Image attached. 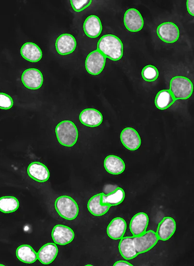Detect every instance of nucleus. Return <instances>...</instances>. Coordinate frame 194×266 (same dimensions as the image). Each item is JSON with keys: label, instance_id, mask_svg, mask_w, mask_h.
I'll return each instance as SVG.
<instances>
[{"label": "nucleus", "instance_id": "412c9836", "mask_svg": "<svg viewBox=\"0 0 194 266\" xmlns=\"http://www.w3.org/2000/svg\"><path fill=\"white\" fill-rule=\"evenodd\" d=\"M133 236H123L119 242V251L122 257L125 260L132 259L139 254L133 244Z\"/></svg>", "mask_w": 194, "mask_h": 266}, {"label": "nucleus", "instance_id": "f03ea898", "mask_svg": "<svg viewBox=\"0 0 194 266\" xmlns=\"http://www.w3.org/2000/svg\"><path fill=\"white\" fill-rule=\"evenodd\" d=\"M55 133L59 143L64 146H74L78 138V131L75 124L70 120H63L55 128Z\"/></svg>", "mask_w": 194, "mask_h": 266}, {"label": "nucleus", "instance_id": "423d86ee", "mask_svg": "<svg viewBox=\"0 0 194 266\" xmlns=\"http://www.w3.org/2000/svg\"><path fill=\"white\" fill-rule=\"evenodd\" d=\"M106 58L97 49L91 52L87 55L85 62L87 72L94 75L99 74L105 67Z\"/></svg>", "mask_w": 194, "mask_h": 266}, {"label": "nucleus", "instance_id": "f8f14e48", "mask_svg": "<svg viewBox=\"0 0 194 266\" xmlns=\"http://www.w3.org/2000/svg\"><path fill=\"white\" fill-rule=\"evenodd\" d=\"M77 42L74 37L68 33L60 35L57 38L55 47L57 52L61 55H66L72 53L75 50Z\"/></svg>", "mask_w": 194, "mask_h": 266}, {"label": "nucleus", "instance_id": "b1692460", "mask_svg": "<svg viewBox=\"0 0 194 266\" xmlns=\"http://www.w3.org/2000/svg\"><path fill=\"white\" fill-rule=\"evenodd\" d=\"M101 193H97L91 197L87 203L88 210L93 215L95 216L104 215L111 207L109 205L101 204Z\"/></svg>", "mask_w": 194, "mask_h": 266}, {"label": "nucleus", "instance_id": "20e7f679", "mask_svg": "<svg viewBox=\"0 0 194 266\" xmlns=\"http://www.w3.org/2000/svg\"><path fill=\"white\" fill-rule=\"evenodd\" d=\"M54 207L59 216L67 220L75 219L79 213L77 202L68 195L58 197L55 201Z\"/></svg>", "mask_w": 194, "mask_h": 266}, {"label": "nucleus", "instance_id": "473e14b6", "mask_svg": "<svg viewBox=\"0 0 194 266\" xmlns=\"http://www.w3.org/2000/svg\"><path fill=\"white\" fill-rule=\"evenodd\" d=\"M0 266H4V265H2V264H0Z\"/></svg>", "mask_w": 194, "mask_h": 266}, {"label": "nucleus", "instance_id": "ddd939ff", "mask_svg": "<svg viewBox=\"0 0 194 266\" xmlns=\"http://www.w3.org/2000/svg\"><path fill=\"white\" fill-rule=\"evenodd\" d=\"M176 230V223L171 217H165L159 223L156 234L159 240L166 241L174 235Z\"/></svg>", "mask_w": 194, "mask_h": 266}, {"label": "nucleus", "instance_id": "7c9ffc66", "mask_svg": "<svg viewBox=\"0 0 194 266\" xmlns=\"http://www.w3.org/2000/svg\"><path fill=\"white\" fill-rule=\"evenodd\" d=\"M194 0H187L186 2V6L188 13L191 15L192 16H194Z\"/></svg>", "mask_w": 194, "mask_h": 266}, {"label": "nucleus", "instance_id": "7ed1b4c3", "mask_svg": "<svg viewBox=\"0 0 194 266\" xmlns=\"http://www.w3.org/2000/svg\"><path fill=\"white\" fill-rule=\"evenodd\" d=\"M175 100H185L190 97L193 90V85L188 78L182 76H176L170 81V89Z\"/></svg>", "mask_w": 194, "mask_h": 266}, {"label": "nucleus", "instance_id": "cd10ccee", "mask_svg": "<svg viewBox=\"0 0 194 266\" xmlns=\"http://www.w3.org/2000/svg\"><path fill=\"white\" fill-rule=\"evenodd\" d=\"M141 74L143 78L146 81L153 82L158 77L159 72L155 66L147 65L142 69Z\"/></svg>", "mask_w": 194, "mask_h": 266}, {"label": "nucleus", "instance_id": "39448f33", "mask_svg": "<svg viewBox=\"0 0 194 266\" xmlns=\"http://www.w3.org/2000/svg\"><path fill=\"white\" fill-rule=\"evenodd\" d=\"M158 241L156 232L152 230L146 231L141 236L133 237V244L139 254L150 250Z\"/></svg>", "mask_w": 194, "mask_h": 266}, {"label": "nucleus", "instance_id": "f257e3e1", "mask_svg": "<svg viewBox=\"0 0 194 266\" xmlns=\"http://www.w3.org/2000/svg\"><path fill=\"white\" fill-rule=\"evenodd\" d=\"M106 58L116 61L120 59L123 54V45L121 40L113 34L102 36L97 44V49Z\"/></svg>", "mask_w": 194, "mask_h": 266}, {"label": "nucleus", "instance_id": "1a4fd4ad", "mask_svg": "<svg viewBox=\"0 0 194 266\" xmlns=\"http://www.w3.org/2000/svg\"><path fill=\"white\" fill-rule=\"evenodd\" d=\"M124 23L128 30L136 32L142 29L144 19L138 10L135 8H130L124 14Z\"/></svg>", "mask_w": 194, "mask_h": 266}, {"label": "nucleus", "instance_id": "9b49d317", "mask_svg": "<svg viewBox=\"0 0 194 266\" xmlns=\"http://www.w3.org/2000/svg\"><path fill=\"white\" fill-rule=\"evenodd\" d=\"M120 140L123 145L129 150H137L141 144L139 133L131 127L125 128L122 131Z\"/></svg>", "mask_w": 194, "mask_h": 266}, {"label": "nucleus", "instance_id": "c85d7f7f", "mask_svg": "<svg viewBox=\"0 0 194 266\" xmlns=\"http://www.w3.org/2000/svg\"><path fill=\"white\" fill-rule=\"evenodd\" d=\"M91 0H71L70 3L73 10L80 12L88 7L91 3Z\"/></svg>", "mask_w": 194, "mask_h": 266}, {"label": "nucleus", "instance_id": "9d476101", "mask_svg": "<svg viewBox=\"0 0 194 266\" xmlns=\"http://www.w3.org/2000/svg\"><path fill=\"white\" fill-rule=\"evenodd\" d=\"M74 236V232L71 228L62 224L54 226L51 232V237L54 242L62 246L72 241Z\"/></svg>", "mask_w": 194, "mask_h": 266}, {"label": "nucleus", "instance_id": "72a5a7b5", "mask_svg": "<svg viewBox=\"0 0 194 266\" xmlns=\"http://www.w3.org/2000/svg\"><path fill=\"white\" fill-rule=\"evenodd\" d=\"M86 266H92V265H86Z\"/></svg>", "mask_w": 194, "mask_h": 266}, {"label": "nucleus", "instance_id": "2eb2a0df", "mask_svg": "<svg viewBox=\"0 0 194 266\" xmlns=\"http://www.w3.org/2000/svg\"><path fill=\"white\" fill-rule=\"evenodd\" d=\"M127 229V223L121 217H115L110 222L107 227L108 236L113 240L122 238Z\"/></svg>", "mask_w": 194, "mask_h": 266}, {"label": "nucleus", "instance_id": "393cba45", "mask_svg": "<svg viewBox=\"0 0 194 266\" xmlns=\"http://www.w3.org/2000/svg\"><path fill=\"white\" fill-rule=\"evenodd\" d=\"M16 256L19 261L26 264H32L37 259V253L31 246L27 244L17 248Z\"/></svg>", "mask_w": 194, "mask_h": 266}, {"label": "nucleus", "instance_id": "5701e85b", "mask_svg": "<svg viewBox=\"0 0 194 266\" xmlns=\"http://www.w3.org/2000/svg\"><path fill=\"white\" fill-rule=\"evenodd\" d=\"M104 167L107 172L112 175H119L125 169L123 160L118 156L110 155L104 161Z\"/></svg>", "mask_w": 194, "mask_h": 266}, {"label": "nucleus", "instance_id": "dca6fc26", "mask_svg": "<svg viewBox=\"0 0 194 266\" xmlns=\"http://www.w3.org/2000/svg\"><path fill=\"white\" fill-rule=\"evenodd\" d=\"M28 176L38 182H44L49 177V172L47 166L39 162L31 163L27 168Z\"/></svg>", "mask_w": 194, "mask_h": 266}, {"label": "nucleus", "instance_id": "6e6552de", "mask_svg": "<svg viewBox=\"0 0 194 266\" xmlns=\"http://www.w3.org/2000/svg\"><path fill=\"white\" fill-rule=\"evenodd\" d=\"M21 81L24 86L30 89H37L42 85L43 76L42 73L36 68L25 70L21 75Z\"/></svg>", "mask_w": 194, "mask_h": 266}, {"label": "nucleus", "instance_id": "0eeeda50", "mask_svg": "<svg viewBox=\"0 0 194 266\" xmlns=\"http://www.w3.org/2000/svg\"><path fill=\"white\" fill-rule=\"evenodd\" d=\"M157 34L159 38L166 43L176 42L179 36L178 27L174 23L166 22L159 25L157 28Z\"/></svg>", "mask_w": 194, "mask_h": 266}, {"label": "nucleus", "instance_id": "f3484780", "mask_svg": "<svg viewBox=\"0 0 194 266\" xmlns=\"http://www.w3.org/2000/svg\"><path fill=\"white\" fill-rule=\"evenodd\" d=\"M79 119L84 125L95 127L101 124L103 120V116L101 113L96 109L86 108L80 113Z\"/></svg>", "mask_w": 194, "mask_h": 266}, {"label": "nucleus", "instance_id": "aec40b11", "mask_svg": "<svg viewBox=\"0 0 194 266\" xmlns=\"http://www.w3.org/2000/svg\"><path fill=\"white\" fill-rule=\"evenodd\" d=\"M125 197V193L124 190L119 187H116L107 194L101 193L100 203L102 205L115 206L120 204Z\"/></svg>", "mask_w": 194, "mask_h": 266}, {"label": "nucleus", "instance_id": "c756f323", "mask_svg": "<svg viewBox=\"0 0 194 266\" xmlns=\"http://www.w3.org/2000/svg\"><path fill=\"white\" fill-rule=\"evenodd\" d=\"M13 100L9 95L0 92V109L7 110L13 105Z\"/></svg>", "mask_w": 194, "mask_h": 266}, {"label": "nucleus", "instance_id": "a211bd4d", "mask_svg": "<svg viewBox=\"0 0 194 266\" xmlns=\"http://www.w3.org/2000/svg\"><path fill=\"white\" fill-rule=\"evenodd\" d=\"M58 249L54 243H48L42 246L37 253V259L43 265H49L57 257Z\"/></svg>", "mask_w": 194, "mask_h": 266}, {"label": "nucleus", "instance_id": "2f4dec72", "mask_svg": "<svg viewBox=\"0 0 194 266\" xmlns=\"http://www.w3.org/2000/svg\"><path fill=\"white\" fill-rule=\"evenodd\" d=\"M113 266H133L130 263L124 260H118L115 262Z\"/></svg>", "mask_w": 194, "mask_h": 266}, {"label": "nucleus", "instance_id": "a878e982", "mask_svg": "<svg viewBox=\"0 0 194 266\" xmlns=\"http://www.w3.org/2000/svg\"><path fill=\"white\" fill-rule=\"evenodd\" d=\"M175 101L169 89H162L157 94L155 98V104L157 108L164 110L171 106Z\"/></svg>", "mask_w": 194, "mask_h": 266}, {"label": "nucleus", "instance_id": "4468645a", "mask_svg": "<svg viewBox=\"0 0 194 266\" xmlns=\"http://www.w3.org/2000/svg\"><path fill=\"white\" fill-rule=\"evenodd\" d=\"M148 215L144 212H139L135 214L131 218L129 228L132 236H139L146 231L148 225Z\"/></svg>", "mask_w": 194, "mask_h": 266}, {"label": "nucleus", "instance_id": "bb28decb", "mask_svg": "<svg viewBox=\"0 0 194 266\" xmlns=\"http://www.w3.org/2000/svg\"><path fill=\"white\" fill-rule=\"evenodd\" d=\"M19 201L16 198L12 196L0 197V211L4 213L16 211L19 207Z\"/></svg>", "mask_w": 194, "mask_h": 266}, {"label": "nucleus", "instance_id": "4be33fe9", "mask_svg": "<svg viewBox=\"0 0 194 266\" xmlns=\"http://www.w3.org/2000/svg\"><path fill=\"white\" fill-rule=\"evenodd\" d=\"M20 54L25 59L32 62L39 61L42 57L40 48L32 42L24 44L21 47Z\"/></svg>", "mask_w": 194, "mask_h": 266}, {"label": "nucleus", "instance_id": "6ab92c4d", "mask_svg": "<svg viewBox=\"0 0 194 266\" xmlns=\"http://www.w3.org/2000/svg\"><path fill=\"white\" fill-rule=\"evenodd\" d=\"M83 29L87 36L95 38L100 34L102 26L100 20L97 16L90 15L85 20Z\"/></svg>", "mask_w": 194, "mask_h": 266}]
</instances>
